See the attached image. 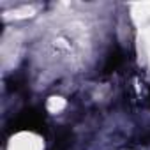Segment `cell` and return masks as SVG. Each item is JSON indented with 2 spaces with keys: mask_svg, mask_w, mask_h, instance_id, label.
Returning <instances> with one entry per match:
<instances>
[{
  "mask_svg": "<svg viewBox=\"0 0 150 150\" xmlns=\"http://www.w3.org/2000/svg\"><path fill=\"white\" fill-rule=\"evenodd\" d=\"M44 129V113L37 108H28L23 110L14 124H13V131H35V132H42Z\"/></svg>",
  "mask_w": 150,
  "mask_h": 150,
  "instance_id": "1",
  "label": "cell"
},
{
  "mask_svg": "<svg viewBox=\"0 0 150 150\" xmlns=\"http://www.w3.org/2000/svg\"><path fill=\"white\" fill-rule=\"evenodd\" d=\"M122 62H124V53H122L118 48H115V50L110 51L108 57H106V62H104V67H103L104 74H110V72L117 71V69L120 67Z\"/></svg>",
  "mask_w": 150,
  "mask_h": 150,
  "instance_id": "2",
  "label": "cell"
},
{
  "mask_svg": "<svg viewBox=\"0 0 150 150\" xmlns=\"http://www.w3.org/2000/svg\"><path fill=\"white\" fill-rule=\"evenodd\" d=\"M9 90H14V92H18L23 85H25V76H23V74H16V76H14V74H13V76L9 78Z\"/></svg>",
  "mask_w": 150,
  "mask_h": 150,
  "instance_id": "3",
  "label": "cell"
},
{
  "mask_svg": "<svg viewBox=\"0 0 150 150\" xmlns=\"http://www.w3.org/2000/svg\"><path fill=\"white\" fill-rule=\"evenodd\" d=\"M143 139H145V141H150V132H148V134H145V136H143Z\"/></svg>",
  "mask_w": 150,
  "mask_h": 150,
  "instance_id": "4",
  "label": "cell"
}]
</instances>
